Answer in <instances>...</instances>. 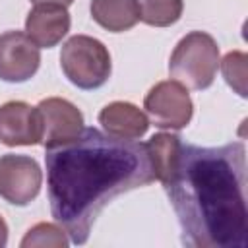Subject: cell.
Wrapping results in <instances>:
<instances>
[{"label":"cell","instance_id":"8","mask_svg":"<svg viewBox=\"0 0 248 248\" xmlns=\"http://www.w3.org/2000/svg\"><path fill=\"white\" fill-rule=\"evenodd\" d=\"M41 64L39 46L23 31H6L0 35V79L21 83L31 79Z\"/></svg>","mask_w":248,"mask_h":248},{"label":"cell","instance_id":"13","mask_svg":"<svg viewBox=\"0 0 248 248\" xmlns=\"http://www.w3.org/2000/svg\"><path fill=\"white\" fill-rule=\"evenodd\" d=\"M145 147H147V155L153 167L155 180H159L161 184L167 182L176 165V159L182 147V138L170 132H159L149 138Z\"/></svg>","mask_w":248,"mask_h":248},{"label":"cell","instance_id":"2","mask_svg":"<svg viewBox=\"0 0 248 248\" xmlns=\"http://www.w3.org/2000/svg\"><path fill=\"white\" fill-rule=\"evenodd\" d=\"M180 225L182 244L194 248H246V147L182 143L163 182Z\"/></svg>","mask_w":248,"mask_h":248},{"label":"cell","instance_id":"16","mask_svg":"<svg viewBox=\"0 0 248 248\" xmlns=\"http://www.w3.org/2000/svg\"><path fill=\"white\" fill-rule=\"evenodd\" d=\"M246 54L240 50L227 52L223 60H219V66L223 70L225 81L240 95L246 97Z\"/></svg>","mask_w":248,"mask_h":248},{"label":"cell","instance_id":"1","mask_svg":"<svg viewBox=\"0 0 248 248\" xmlns=\"http://www.w3.org/2000/svg\"><path fill=\"white\" fill-rule=\"evenodd\" d=\"M45 165L50 215L74 244L87 242L108 202L155 180L145 143L97 128H83L74 140L46 147Z\"/></svg>","mask_w":248,"mask_h":248},{"label":"cell","instance_id":"9","mask_svg":"<svg viewBox=\"0 0 248 248\" xmlns=\"http://www.w3.org/2000/svg\"><path fill=\"white\" fill-rule=\"evenodd\" d=\"M0 141L8 147L41 143L37 107L25 101H8L0 107Z\"/></svg>","mask_w":248,"mask_h":248},{"label":"cell","instance_id":"12","mask_svg":"<svg viewBox=\"0 0 248 248\" xmlns=\"http://www.w3.org/2000/svg\"><path fill=\"white\" fill-rule=\"evenodd\" d=\"M91 17L110 33L132 29L140 21L138 0H91Z\"/></svg>","mask_w":248,"mask_h":248},{"label":"cell","instance_id":"7","mask_svg":"<svg viewBox=\"0 0 248 248\" xmlns=\"http://www.w3.org/2000/svg\"><path fill=\"white\" fill-rule=\"evenodd\" d=\"M39 120H41V143L46 147H54L74 140L85 126L81 110L62 97H48L37 105Z\"/></svg>","mask_w":248,"mask_h":248},{"label":"cell","instance_id":"4","mask_svg":"<svg viewBox=\"0 0 248 248\" xmlns=\"http://www.w3.org/2000/svg\"><path fill=\"white\" fill-rule=\"evenodd\" d=\"M60 68L76 87L85 91L99 89L110 78V52L95 37L74 35L62 45Z\"/></svg>","mask_w":248,"mask_h":248},{"label":"cell","instance_id":"3","mask_svg":"<svg viewBox=\"0 0 248 248\" xmlns=\"http://www.w3.org/2000/svg\"><path fill=\"white\" fill-rule=\"evenodd\" d=\"M219 70V46L209 33L190 31L184 35L169 60V74L184 87L202 91L211 87Z\"/></svg>","mask_w":248,"mask_h":248},{"label":"cell","instance_id":"14","mask_svg":"<svg viewBox=\"0 0 248 248\" xmlns=\"http://www.w3.org/2000/svg\"><path fill=\"white\" fill-rule=\"evenodd\" d=\"M140 21L151 27H169L182 16V0H138Z\"/></svg>","mask_w":248,"mask_h":248},{"label":"cell","instance_id":"10","mask_svg":"<svg viewBox=\"0 0 248 248\" xmlns=\"http://www.w3.org/2000/svg\"><path fill=\"white\" fill-rule=\"evenodd\" d=\"M70 31V14L58 4H35L25 17V33L39 48L56 46Z\"/></svg>","mask_w":248,"mask_h":248},{"label":"cell","instance_id":"17","mask_svg":"<svg viewBox=\"0 0 248 248\" xmlns=\"http://www.w3.org/2000/svg\"><path fill=\"white\" fill-rule=\"evenodd\" d=\"M8 244V225L4 221V217L0 215V248H4Z\"/></svg>","mask_w":248,"mask_h":248},{"label":"cell","instance_id":"15","mask_svg":"<svg viewBox=\"0 0 248 248\" xmlns=\"http://www.w3.org/2000/svg\"><path fill=\"white\" fill-rule=\"evenodd\" d=\"M66 231H62V227L54 225V223H37L35 227H31L23 240H21V248H31V246H54V248H66L70 244V240L64 234Z\"/></svg>","mask_w":248,"mask_h":248},{"label":"cell","instance_id":"5","mask_svg":"<svg viewBox=\"0 0 248 248\" xmlns=\"http://www.w3.org/2000/svg\"><path fill=\"white\" fill-rule=\"evenodd\" d=\"M143 108L147 112V120L163 130H182L190 124L194 114V103L188 87L176 79L155 83L143 99Z\"/></svg>","mask_w":248,"mask_h":248},{"label":"cell","instance_id":"18","mask_svg":"<svg viewBox=\"0 0 248 248\" xmlns=\"http://www.w3.org/2000/svg\"><path fill=\"white\" fill-rule=\"evenodd\" d=\"M33 4H58V6H64V8H68L74 0H31Z\"/></svg>","mask_w":248,"mask_h":248},{"label":"cell","instance_id":"11","mask_svg":"<svg viewBox=\"0 0 248 248\" xmlns=\"http://www.w3.org/2000/svg\"><path fill=\"white\" fill-rule=\"evenodd\" d=\"M99 124L103 130L120 140H140L149 128L147 114L128 101H112L99 112Z\"/></svg>","mask_w":248,"mask_h":248},{"label":"cell","instance_id":"6","mask_svg":"<svg viewBox=\"0 0 248 248\" xmlns=\"http://www.w3.org/2000/svg\"><path fill=\"white\" fill-rule=\"evenodd\" d=\"M43 170L29 155L6 153L0 157V198L12 205H29L41 192Z\"/></svg>","mask_w":248,"mask_h":248}]
</instances>
